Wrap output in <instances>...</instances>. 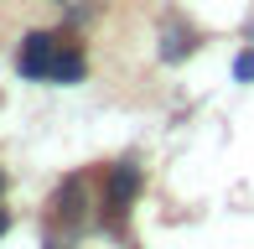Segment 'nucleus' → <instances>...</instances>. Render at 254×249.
<instances>
[{
	"label": "nucleus",
	"instance_id": "nucleus-1",
	"mask_svg": "<svg viewBox=\"0 0 254 249\" xmlns=\"http://www.w3.org/2000/svg\"><path fill=\"white\" fill-rule=\"evenodd\" d=\"M57 47H63L57 31H31V37L21 42V52H16V67L26 78H42V83H47V78H52V62H57Z\"/></svg>",
	"mask_w": 254,
	"mask_h": 249
},
{
	"label": "nucleus",
	"instance_id": "nucleus-2",
	"mask_svg": "<svg viewBox=\"0 0 254 249\" xmlns=\"http://www.w3.org/2000/svg\"><path fill=\"white\" fill-rule=\"evenodd\" d=\"M83 47H78V42H67L63 37V47H57V62H52V78L47 83H78V78H83Z\"/></svg>",
	"mask_w": 254,
	"mask_h": 249
},
{
	"label": "nucleus",
	"instance_id": "nucleus-3",
	"mask_svg": "<svg viewBox=\"0 0 254 249\" xmlns=\"http://www.w3.org/2000/svg\"><path fill=\"white\" fill-rule=\"evenodd\" d=\"M135 192H140V166H135V161H120V166L109 172V202H114V208H125Z\"/></svg>",
	"mask_w": 254,
	"mask_h": 249
},
{
	"label": "nucleus",
	"instance_id": "nucleus-4",
	"mask_svg": "<svg viewBox=\"0 0 254 249\" xmlns=\"http://www.w3.org/2000/svg\"><path fill=\"white\" fill-rule=\"evenodd\" d=\"M57 218L63 223H83V177H67L57 192Z\"/></svg>",
	"mask_w": 254,
	"mask_h": 249
},
{
	"label": "nucleus",
	"instance_id": "nucleus-5",
	"mask_svg": "<svg viewBox=\"0 0 254 249\" xmlns=\"http://www.w3.org/2000/svg\"><path fill=\"white\" fill-rule=\"evenodd\" d=\"M192 52V31H182V26H171L166 37H161V58H171V62H182Z\"/></svg>",
	"mask_w": 254,
	"mask_h": 249
},
{
	"label": "nucleus",
	"instance_id": "nucleus-6",
	"mask_svg": "<svg viewBox=\"0 0 254 249\" xmlns=\"http://www.w3.org/2000/svg\"><path fill=\"white\" fill-rule=\"evenodd\" d=\"M234 73L249 83V78H254V52H239V58H234Z\"/></svg>",
	"mask_w": 254,
	"mask_h": 249
},
{
	"label": "nucleus",
	"instance_id": "nucleus-7",
	"mask_svg": "<svg viewBox=\"0 0 254 249\" xmlns=\"http://www.w3.org/2000/svg\"><path fill=\"white\" fill-rule=\"evenodd\" d=\"M5 229H10V213H5V208H0V234H5Z\"/></svg>",
	"mask_w": 254,
	"mask_h": 249
},
{
	"label": "nucleus",
	"instance_id": "nucleus-8",
	"mask_svg": "<svg viewBox=\"0 0 254 249\" xmlns=\"http://www.w3.org/2000/svg\"><path fill=\"white\" fill-rule=\"evenodd\" d=\"M0 192H5V172H0Z\"/></svg>",
	"mask_w": 254,
	"mask_h": 249
}]
</instances>
